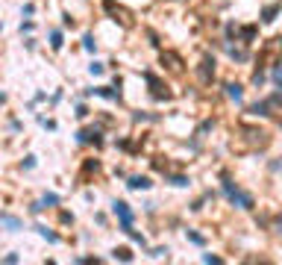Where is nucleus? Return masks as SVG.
<instances>
[{"label": "nucleus", "instance_id": "obj_1", "mask_svg": "<svg viewBox=\"0 0 282 265\" xmlns=\"http://www.w3.org/2000/svg\"><path fill=\"white\" fill-rule=\"evenodd\" d=\"M224 192H227V198H230L235 206H241V209H253V195L241 192V189H238V186H232L227 177H224Z\"/></svg>", "mask_w": 282, "mask_h": 265}, {"label": "nucleus", "instance_id": "obj_2", "mask_svg": "<svg viewBox=\"0 0 282 265\" xmlns=\"http://www.w3.org/2000/svg\"><path fill=\"white\" fill-rule=\"evenodd\" d=\"M112 212L121 218V230H124V233H132V209H129V204L115 201V204H112Z\"/></svg>", "mask_w": 282, "mask_h": 265}, {"label": "nucleus", "instance_id": "obj_3", "mask_svg": "<svg viewBox=\"0 0 282 265\" xmlns=\"http://www.w3.org/2000/svg\"><path fill=\"white\" fill-rule=\"evenodd\" d=\"M215 77V59L212 56H203V65H200V80L203 83H209Z\"/></svg>", "mask_w": 282, "mask_h": 265}, {"label": "nucleus", "instance_id": "obj_4", "mask_svg": "<svg viewBox=\"0 0 282 265\" xmlns=\"http://www.w3.org/2000/svg\"><path fill=\"white\" fill-rule=\"evenodd\" d=\"M127 186L138 192V189H150L153 183H150V177H129V183H127Z\"/></svg>", "mask_w": 282, "mask_h": 265}, {"label": "nucleus", "instance_id": "obj_5", "mask_svg": "<svg viewBox=\"0 0 282 265\" xmlns=\"http://www.w3.org/2000/svg\"><path fill=\"white\" fill-rule=\"evenodd\" d=\"M227 97H232V100H241V97H244V88H241L238 83H227Z\"/></svg>", "mask_w": 282, "mask_h": 265}, {"label": "nucleus", "instance_id": "obj_6", "mask_svg": "<svg viewBox=\"0 0 282 265\" xmlns=\"http://www.w3.org/2000/svg\"><path fill=\"white\" fill-rule=\"evenodd\" d=\"M280 9H282V3H274V6H268V9L262 12V21H265V24H271V21L277 18V12H280Z\"/></svg>", "mask_w": 282, "mask_h": 265}, {"label": "nucleus", "instance_id": "obj_7", "mask_svg": "<svg viewBox=\"0 0 282 265\" xmlns=\"http://www.w3.org/2000/svg\"><path fill=\"white\" fill-rule=\"evenodd\" d=\"M268 106H271V100H262V103H253V106H250V112H253V115H271V112H268Z\"/></svg>", "mask_w": 282, "mask_h": 265}, {"label": "nucleus", "instance_id": "obj_8", "mask_svg": "<svg viewBox=\"0 0 282 265\" xmlns=\"http://www.w3.org/2000/svg\"><path fill=\"white\" fill-rule=\"evenodd\" d=\"M35 230H38V233H41V236H44V239H47V242H53V245H56V242H59V236H56V233H53V230H47V227H44V224H35Z\"/></svg>", "mask_w": 282, "mask_h": 265}, {"label": "nucleus", "instance_id": "obj_9", "mask_svg": "<svg viewBox=\"0 0 282 265\" xmlns=\"http://www.w3.org/2000/svg\"><path fill=\"white\" fill-rule=\"evenodd\" d=\"M3 224H6L9 230H21V221H18L15 215H9V212H3Z\"/></svg>", "mask_w": 282, "mask_h": 265}, {"label": "nucleus", "instance_id": "obj_10", "mask_svg": "<svg viewBox=\"0 0 282 265\" xmlns=\"http://www.w3.org/2000/svg\"><path fill=\"white\" fill-rule=\"evenodd\" d=\"M50 47H53V50H62V32H59V29L50 32Z\"/></svg>", "mask_w": 282, "mask_h": 265}, {"label": "nucleus", "instance_id": "obj_11", "mask_svg": "<svg viewBox=\"0 0 282 265\" xmlns=\"http://www.w3.org/2000/svg\"><path fill=\"white\" fill-rule=\"evenodd\" d=\"M112 254H115V260H124V263H129V260H132V254H129V248H115Z\"/></svg>", "mask_w": 282, "mask_h": 265}, {"label": "nucleus", "instance_id": "obj_12", "mask_svg": "<svg viewBox=\"0 0 282 265\" xmlns=\"http://www.w3.org/2000/svg\"><path fill=\"white\" fill-rule=\"evenodd\" d=\"M82 47H85L88 53H91V50L97 47V41H94V35H91V32H85V38H82Z\"/></svg>", "mask_w": 282, "mask_h": 265}, {"label": "nucleus", "instance_id": "obj_13", "mask_svg": "<svg viewBox=\"0 0 282 265\" xmlns=\"http://www.w3.org/2000/svg\"><path fill=\"white\" fill-rule=\"evenodd\" d=\"M59 201H62L59 195H44V198H41V206H56Z\"/></svg>", "mask_w": 282, "mask_h": 265}, {"label": "nucleus", "instance_id": "obj_14", "mask_svg": "<svg viewBox=\"0 0 282 265\" xmlns=\"http://www.w3.org/2000/svg\"><path fill=\"white\" fill-rule=\"evenodd\" d=\"M88 71H91V74H103L106 68H103V62H91V65H88Z\"/></svg>", "mask_w": 282, "mask_h": 265}, {"label": "nucleus", "instance_id": "obj_15", "mask_svg": "<svg viewBox=\"0 0 282 265\" xmlns=\"http://www.w3.org/2000/svg\"><path fill=\"white\" fill-rule=\"evenodd\" d=\"M174 186H188V177H171Z\"/></svg>", "mask_w": 282, "mask_h": 265}, {"label": "nucleus", "instance_id": "obj_16", "mask_svg": "<svg viewBox=\"0 0 282 265\" xmlns=\"http://www.w3.org/2000/svg\"><path fill=\"white\" fill-rule=\"evenodd\" d=\"M127 236H129L132 242H138V245H144V236H141V233H135V230H132V233H127Z\"/></svg>", "mask_w": 282, "mask_h": 265}, {"label": "nucleus", "instance_id": "obj_17", "mask_svg": "<svg viewBox=\"0 0 282 265\" xmlns=\"http://www.w3.org/2000/svg\"><path fill=\"white\" fill-rule=\"evenodd\" d=\"M188 239H191V242H194V245H203V242H206V239H203V236H200V233H188Z\"/></svg>", "mask_w": 282, "mask_h": 265}, {"label": "nucleus", "instance_id": "obj_18", "mask_svg": "<svg viewBox=\"0 0 282 265\" xmlns=\"http://www.w3.org/2000/svg\"><path fill=\"white\" fill-rule=\"evenodd\" d=\"M280 233H282V215H280Z\"/></svg>", "mask_w": 282, "mask_h": 265}]
</instances>
